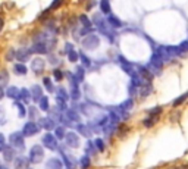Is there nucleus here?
I'll return each mask as SVG.
<instances>
[{"label": "nucleus", "instance_id": "5", "mask_svg": "<svg viewBox=\"0 0 188 169\" xmlns=\"http://www.w3.org/2000/svg\"><path fill=\"white\" fill-rule=\"evenodd\" d=\"M43 144H44V147H47L48 150H58V138H56V137H54L53 134H46L43 137Z\"/></svg>", "mask_w": 188, "mask_h": 169}, {"label": "nucleus", "instance_id": "26", "mask_svg": "<svg viewBox=\"0 0 188 169\" xmlns=\"http://www.w3.org/2000/svg\"><path fill=\"white\" fill-rule=\"evenodd\" d=\"M96 144H94V141H91V140H88L87 141V146H85V155H94L96 153Z\"/></svg>", "mask_w": 188, "mask_h": 169}, {"label": "nucleus", "instance_id": "28", "mask_svg": "<svg viewBox=\"0 0 188 169\" xmlns=\"http://www.w3.org/2000/svg\"><path fill=\"white\" fill-rule=\"evenodd\" d=\"M100 10L103 13H110V3H109V0H101L100 2Z\"/></svg>", "mask_w": 188, "mask_h": 169}, {"label": "nucleus", "instance_id": "44", "mask_svg": "<svg viewBox=\"0 0 188 169\" xmlns=\"http://www.w3.org/2000/svg\"><path fill=\"white\" fill-rule=\"evenodd\" d=\"M187 97H188V93H185V94H182L181 97H178V99L174 101V106H179V105H182L184 101L187 100Z\"/></svg>", "mask_w": 188, "mask_h": 169}, {"label": "nucleus", "instance_id": "37", "mask_svg": "<svg viewBox=\"0 0 188 169\" xmlns=\"http://www.w3.org/2000/svg\"><path fill=\"white\" fill-rule=\"evenodd\" d=\"M160 112H162V107H160V106L155 107V109H150V110H149V116H150V118H157V116L160 115Z\"/></svg>", "mask_w": 188, "mask_h": 169}, {"label": "nucleus", "instance_id": "50", "mask_svg": "<svg viewBox=\"0 0 188 169\" xmlns=\"http://www.w3.org/2000/svg\"><path fill=\"white\" fill-rule=\"evenodd\" d=\"M96 5V0H88V3H87V6H85V9L87 10H91L93 9V6Z\"/></svg>", "mask_w": 188, "mask_h": 169}, {"label": "nucleus", "instance_id": "10", "mask_svg": "<svg viewBox=\"0 0 188 169\" xmlns=\"http://www.w3.org/2000/svg\"><path fill=\"white\" fill-rule=\"evenodd\" d=\"M63 168V162L59 157H52L46 162V169H62Z\"/></svg>", "mask_w": 188, "mask_h": 169}, {"label": "nucleus", "instance_id": "11", "mask_svg": "<svg viewBox=\"0 0 188 169\" xmlns=\"http://www.w3.org/2000/svg\"><path fill=\"white\" fill-rule=\"evenodd\" d=\"M31 53H33V52L28 50V49H19V50L16 52V59H18L21 63H24L31 58Z\"/></svg>", "mask_w": 188, "mask_h": 169}, {"label": "nucleus", "instance_id": "40", "mask_svg": "<svg viewBox=\"0 0 188 169\" xmlns=\"http://www.w3.org/2000/svg\"><path fill=\"white\" fill-rule=\"evenodd\" d=\"M68 59H69L71 62H77L78 59H79V54H78L75 50H71V52L68 53Z\"/></svg>", "mask_w": 188, "mask_h": 169}, {"label": "nucleus", "instance_id": "54", "mask_svg": "<svg viewBox=\"0 0 188 169\" xmlns=\"http://www.w3.org/2000/svg\"><path fill=\"white\" fill-rule=\"evenodd\" d=\"M5 147H6V146H3V144H0V151H2V153H3V150H5Z\"/></svg>", "mask_w": 188, "mask_h": 169}, {"label": "nucleus", "instance_id": "53", "mask_svg": "<svg viewBox=\"0 0 188 169\" xmlns=\"http://www.w3.org/2000/svg\"><path fill=\"white\" fill-rule=\"evenodd\" d=\"M3 24H5V21H3V18H0V31L3 29Z\"/></svg>", "mask_w": 188, "mask_h": 169}, {"label": "nucleus", "instance_id": "6", "mask_svg": "<svg viewBox=\"0 0 188 169\" xmlns=\"http://www.w3.org/2000/svg\"><path fill=\"white\" fill-rule=\"evenodd\" d=\"M65 141H66L68 147H71V149H77L78 146H79V135H78L77 132H66Z\"/></svg>", "mask_w": 188, "mask_h": 169}, {"label": "nucleus", "instance_id": "39", "mask_svg": "<svg viewBox=\"0 0 188 169\" xmlns=\"http://www.w3.org/2000/svg\"><path fill=\"white\" fill-rule=\"evenodd\" d=\"M56 97H59V99H63V100H68V99H69L66 90H65V88H62V87L58 90V96H56Z\"/></svg>", "mask_w": 188, "mask_h": 169}, {"label": "nucleus", "instance_id": "49", "mask_svg": "<svg viewBox=\"0 0 188 169\" xmlns=\"http://www.w3.org/2000/svg\"><path fill=\"white\" fill-rule=\"evenodd\" d=\"M6 122V116H5V110L0 107V124H5Z\"/></svg>", "mask_w": 188, "mask_h": 169}, {"label": "nucleus", "instance_id": "36", "mask_svg": "<svg viewBox=\"0 0 188 169\" xmlns=\"http://www.w3.org/2000/svg\"><path fill=\"white\" fill-rule=\"evenodd\" d=\"M94 144H96V147H97V150H99V151H104V150H106L104 141L101 140V138H96V140H94Z\"/></svg>", "mask_w": 188, "mask_h": 169}, {"label": "nucleus", "instance_id": "35", "mask_svg": "<svg viewBox=\"0 0 188 169\" xmlns=\"http://www.w3.org/2000/svg\"><path fill=\"white\" fill-rule=\"evenodd\" d=\"M132 106H134V101H132V99H128V100L124 101V103H122V105H121L119 107H121L122 110H125V112H126L128 109H131Z\"/></svg>", "mask_w": 188, "mask_h": 169}, {"label": "nucleus", "instance_id": "47", "mask_svg": "<svg viewBox=\"0 0 188 169\" xmlns=\"http://www.w3.org/2000/svg\"><path fill=\"white\" fill-rule=\"evenodd\" d=\"M178 49L181 50V53H185V52H188V41H184V43H181L178 46Z\"/></svg>", "mask_w": 188, "mask_h": 169}, {"label": "nucleus", "instance_id": "25", "mask_svg": "<svg viewBox=\"0 0 188 169\" xmlns=\"http://www.w3.org/2000/svg\"><path fill=\"white\" fill-rule=\"evenodd\" d=\"M138 72H140L141 78H144L145 81H151V78H153V75H151V72H150L147 68H143L140 66V69H138Z\"/></svg>", "mask_w": 188, "mask_h": 169}, {"label": "nucleus", "instance_id": "32", "mask_svg": "<svg viewBox=\"0 0 188 169\" xmlns=\"http://www.w3.org/2000/svg\"><path fill=\"white\" fill-rule=\"evenodd\" d=\"M79 22L82 24L84 28H93V27H91V21L88 19L85 15H81V16H79Z\"/></svg>", "mask_w": 188, "mask_h": 169}, {"label": "nucleus", "instance_id": "24", "mask_svg": "<svg viewBox=\"0 0 188 169\" xmlns=\"http://www.w3.org/2000/svg\"><path fill=\"white\" fill-rule=\"evenodd\" d=\"M90 165H91V159H90L88 155H84L81 159H79V166H81V169H88Z\"/></svg>", "mask_w": 188, "mask_h": 169}, {"label": "nucleus", "instance_id": "18", "mask_svg": "<svg viewBox=\"0 0 188 169\" xmlns=\"http://www.w3.org/2000/svg\"><path fill=\"white\" fill-rule=\"evenodd\" d=\"M150 63H151V66L160 69L162 65H163V58H162L159 53H155L153 56H151V59H150Z\"/></svg>", "mask_w": 188, "mask_h": 169}, {"label": "nucleus", "instance_id": "42", "mask_svg": "<svg viewBox=\"0 0 188 169\" xmlns=\"http://www.w3.org/2000/svg\"><path fill=\"white\" fill-rule=\"evenodd\" d=\"M28 112H29V118H31V119H35V118H38V109H37L35 106H31Z\"/></svg>", "mask_w": 188, "mask_h": 169}, {"label": "nucleus", "instance_id": "52", "mask_svg": "<svg viewBox=\"0 0 188 169\" xmlns=\"http://www.w3.org/2000/svg\"><path fill=\"white\" fill-rule=\"evenodd\" d=\"M5 96H6V91L3 90V88H0V100H2V99H3Z\"/></svg>", "mask_w": 188, "mask_h": 169}, {"label": "nucleus", "instance_id": "30", "mask_svg": "<svg viewBox=\"0 0 188 169\" xmlns=\"http://www.w3.org/2000/svg\"><path fill=\"white\" fill-rule=\"evenodd\" d=\"M38 107L41 109V110H44V112H47L48 109H50V105H48V99H47V97H43V99L38 101Z\"/></svg>", "mask_w": 188, "mask_h": 169}, {"label": "nucleus", "instance_id": "20", "mask_svg": "<svg viewBox=\"0 0 188 169\" xmlns=\"http://www.w3.org/2000/svg\"><path fill=\"white\" fill-rule=\"evenodd\" d=\"M33 97H31V90H27V88H22L19 93V99L18 100L19 101H24V103H29V100H31Z\"/></svg>", "mask_w": 188, "mask_h": 169}, {"label": "nucleus", "instance_id": "4", "mask_svg": "<svg viewBox=\"0 0 188 169\" xmlns=\"http://www.w3.org/2000/svg\"><path fill=\"white\" fill-rule=\"evenodd\" d=\"M40 130H41V126H40L38 124L29 121V122H27V124L24 125V128H22V134H24L25 137H31V135L38 134Z\"/></svg>", "mask_w": 188, "mask_h": 169}, {"label": "nucleus", "instance_id": "38", "mask_svg": "<svg viewBox=\"0 0 188 169\" xmlns=\"http://www.w3.org/2000/svg\"><path fill=\"white\" fill-rule=\"evenodd\" d=\"M141 90H143V91L140 93L141 94V97H145V96H149L150 93H151V85H147V84H145V85H143V87H141Z\"/></svg>", "mask_w": 188, "mask_h": 169}, {"label": "nucleus", "instance_id": "33", "mask_svg": "<svg viewBox=\"0 0 188 169\" xmlns=\"http://www.w3.org/2000/svg\"><path fill=\"white\" fill-rule=\"evenodd\" d=\"M79 60H81V63H82V66L84 68H90L91 66V60L85 56L84 53H79Z\"/></svg>", "mask_w": 188, "mask_h": 169}, {"label": "nucleus", "instance_id": "1", "mask_svg": "<svg viewBox=\"0 0 188 169\" xmlns=\"http://www.w3.org/2000/svg\"><path fill=\"white\" fill-rule=\"evenodd\" d=\"M24 137L25 135L22 134V131H16V132H13V134H10V137H9L10 146L16 150H24L25 149Z\"/></svg>", "mask_w": 188, "mask_h": 169}, {"label": "nucleus", "instance_id": "14", "mask_svg": "<svg viewBox=\"0 0 188 169\" xmlns=\"http://www.w3.org/2000/svg\"><path fill=\"white\" fill-rule=\"evenodd\" d=\"M77 131H78V134H81L82 137H87V138H90L91 137V128L88 125H84V124H78L77 125Z\"/></svg>", "mask_w": 188, "mask_h": 169}, {"label": "nucleus", "instance_id": "31", "mask_svg": "<svg viewBox=\"0 0 188 169\" xmlns=\"http://www.w3.org/2000/svg\"><path fill=\"white\" fill-rule=\"evenodd\" d=\"M43 84H44V87H46V90H47L48 93H52V91H54L53 82H52V79H50V78H48V77L43 78Z\"/></svg>", "mask_w": 188, "mask_h": 169}, {"label": "nucleus", "instance_id": "12", "mask_svg": "<svg viewBox=\"0 0 188 169\" xmlns=\"http://www.w3.org/2000/svg\"><path fill=\"white\" fill-rule=\"evenodd\" d=\"M31 97H33V100L34 101H40L41 99H43V90H41V87L40 85H34L33 88H31Z\"/></svg>", "mask_w": 188, "mask_h": 169}, {"label": "nucleus", "instance_id": "16", "mask_svg": "<svg viewBox=\"0 0 188 169\" xmlns=\"http://www.w3.org/2000/svg\"><path fill=\"white\" fill-rule=\"evenodd\" d=\"M3 159H5L6 162L15 160V151H13V149H12V146H6L5 147V150H3Z\"/></svg>", "mask_w": 188, "mask_h": 169}, {"label": "nucleus", "instance_id": "22", "mask_svg": "<svg viewBox=\"0 0 188 169\" xmlns=\"http://www.w3.org/2000/svg\"><path fill=\"white\" fill-rule=\"evenodd\" d=\"M107 24L112 25L113 28H119V27H122V22L119 21L118 16H115V15H109V16H107Z\"/></svg>", "mask_w": 188, "mask_h": 169}, {"label": "nucleus", "instance_id": "51", "mask_svg": "<svg viewBox=\"0 0 188 169\" xmlns=\"http://www.w3.org/2000/svg\"><path fill=\"white\" fill-rule=\"evenodd\" d=\"M0 144L6 146V140H5V135H3V134H0Z\"/></svg>", "mask_w": 188, "mask_h": 169}, {"label": "nucleus", "instance_id": "43", "mask_svg": "<svg viewBox=\"0 0 188 169\" xmlns=\"http://www.w3.org/2000/svg\"><path fill=\"white\" fill-rule=\"evenodd\" d=\"M56 101H58V107H59V109H62V110H68L66 100H63V99H59V97H56Z\"/></svg>", "mask_w": 188, "mask_h": 169}, {"label": "nucleus", "instance_id": "29", "mask_svg": "<svg viewBox=\"0 0 188 169\" xmlns=\"http://www.w3.org/2000/svg\"><path fill=\"white\" fill-rule=\"evenodd\" d=\"M54 137L59 138V140H62L66 137V132H65V128L63 126H56V130H54Z\"/></svg>", "mask_w": 188, "mask_h": 169}, {"label": "nucleus", "instance_id": "15", "mask_svg": "<svg viewBox=\"0 0 188 169\" xmlns=\"http://www.w3.org/2000/svg\"><path fill=\"white\" fill-rule=\"evenodd\" d=\"M119 62H121V68L125 71L126 74H130V75H132L134 74V69H132V65H131L128 60H126L124 56H119Z\"/></svg>", "mask_w": 188, "mask_h": 169}, {"label": "nucleus", "instance_id": "46", "mask_svg": "<svg viewBox=\"0 0 188 169\" xmlns=\"http://www.w3.org/2000/svg\"><path fill=\"white\" fill-rule=\"evenodd\" d=\"M63 3V0H53L52 2V5H50V10H54V9H58L59 6Z\"/></svg>", "mask_w": 188, "mask_h": 169}, {"label": "nucleus", "instance_id": "8", "mask_svg": "<svg viewBox=\"0 0 188 169\" xmlns=\"http://www.w3.org/2000/svg\"><path fill=\"white\" fill-rule=\"evenodd\" d=\"M44 68H46V62H44L43 59H40V58L33 59V62H31V69H33L35 74H41L44 71Z\"/></svg>", "mask_w": 188, "mask_h": 169}, {"label": "nucleus", "instance_id": "21", "mask_svg": "<svg viewBox=\"0 0 188 169\" xmlns=\"http://www.w3.org/2000/svg\"><path fill=\"white\" fill-rule=\"evenodd\" d=\"M28 160L27 157H16L15 159V168L16 169H27V166H28Z\"/></svg>", "mask_w": 188, "mask_h": 169}, {"label": "nucleus", "instance_id": "48", "mask_svg": "<svg viewBox=\"0 0 188 169\" xmlns=\"http://www.w3.org/2000/svg\"><path fill=\"white\" fill-rule=\"evenodd\" d=\"M13 58H16V52H15L13 49H10V50H8V56H6V60H12Z\"/></svg>", "mask_w": 188, "mask_h": 169}, {"label": "nucleus", "instance_id": "3", "mask_svg": "<svg viewBox=\"0 0 188 169\" xmlns=\"http://www.w3.org/2000/svg\"><path fill=\"white\" fill-rule=\"evenodd\" d=\"M99 46H100V38L97 35H94V34H90V35L82 38V47L87 49V50H94Z\"/></svg>", "mask_w": 188, "mask_h": 169}, {"label": "nucleus", "instance_id": "9", "mask_svg": "<svg viewBox=\"0 0 188 169\" xmlns=\"http://www.w3.org/2000/svg\"><path fill=\"white\" fill-rule=\"evenodd\" d=\"M31 52L33 53H37V54H44L48 52V47L46 43H40V41H35L31 47Z\"/></svg>", "mask_w": 188, "mask_h": 169}, {"label": "nucleus", "instance_id": "55", "mask_svg": "<svg viewBox=\"0 0 188 169\" xmlns=\"http://www.w3.org/2000/svg\"><path fill=\"white\" fill-rule=\"evenodd\" d=\"M5 169H6V168H5Z\"/></svg>", "mask_w": 188, "mask_h": 169}, {"label": "nucleus", "instance_id": "27", "mask_svg": "<svg viewBox=\"0 0 188 169\" xmlns=\"http://www.w3.org/2000/svg\"><path fill=\"white\" fill-rule=\"evenodd\" d=\"M15 106H16V109H18V115H19V118H24V116H27V109H25L24 103L22 101H16L15 103Z\"/></svg>", "mask_w": 188, "mask_h": 169}, {"label": "nucleus", "instance_id": "45", "mask_svg": "<svg viewBox=\"0 0 188 169\" xmlns=\"http://www.w3.org/2000/svg\"><path fill=\"white\" fill-rule=\"evenodd\" d=\"M53 77H54L56 81H60V79L63 78V72L60 71V69H54V71H53Z\"/></svg>", "mask_w": 188, "mask_h": 169}, {"label": "nucleus", "instance_id": "23", "mask_svg": "<svg viewBox=\"0 0 188 169\" xmlns=\"http://www.w3.org/2000/svg\"><path fill=\"white\" fill-rule=\"evenodd\" d=\"M13 72L16 75H25V74L28 72V68L25 66L24 63H16L13 66Z\"/></svg>", "mask_w": 188, "mask_h": 169}, {"label": "nucleus", "instance_id": "41", "mask_svg": "<svg viewBox=\"0 0 188 169\" xmlns=\"http://www.w3.org/2000/svg\"><path fill=\"white\" fill-rule=\"evenodd\" d=\"M156 121H157V118H147V119H144V121H143V125L147 126V128H150V126L155 125Z\"/></svg>", "mask_w": 188, "mask_h": 169}, {"label": "nucleus", "instance_id": "7", "mask_svg": "<svg viewBox=\"0 0 188 169\" xmlns=\"http://www.w3.org/2000/svg\"><path fill=\"white\" fill-rule=\"evenodd\" d=\"M38 125L46 131H52V130H56V122L52 119V118H40L38 121Z\"/></svg>", "mask_w": 188, "mask_h": 169}, {"label": "nucleus", "instance_id": "2", "mask_svg": "<svg viewBox=\"0 0 188 169\" xmlns=\"http://www.w3.org/2000/svg\"><path fill=\"white\" fill-rule=\"evenodd\" d=\"M44 159V150L41 146H33L29 150V162L33 163H40Z\"/></svg>", "mask_w": 188, "mask_h": 169}, {"label": "nucleus", "instance_id": "13", "mask_svg": "<svg viewBox=\"0 0 188 169\" xmlns=\"http://www.w3.org/2000/svg\"><path fill=\"white\" fill-rule=\"evenodd\" d=\"M60 153H62V157H63V165H65L68 169H74V168H75V160H74L72 156L66 155L63 150H60Z\"/></svg>", "mask_w": 188, "mask_h": 169}, {"label": "nucleus", "instance_id": "19", "mask_svg": "<svg viewBox=\"0 0 188 169\" xmlns=\"http://www.w3.org/2000/svg\"><path fill=\"white\" fill-rule=\"evenodd\" d=\"M66 113H65V116H66L68 121L71 122H79V113L78 112H75L74 109H68V110H65Z\"/></svg>", "mask_w": 188, "mask_h": 169}, {"label": "nucleus", "instance_id": "17", "mask_svg": "<svg viewBox=\"0 0 188 169\" xmlns=\"http://www.w3.org/2000/svg\"><path fill=\"white\" fill-rule=\"evenodd\" d=\"M19 93H21L19 88L13 87V85L6 88V96L9 97V99H13V100H18V99H19Z\"/></svg>", "mask_w": 188, "mask_h": 169}, {"label": "nucleus", "instance_id": "34", "mask_svg": "<svg viewBox=\"0 0 188 169\" xmlns=\"http://www.w3.org/2000/svg\"><path fill=\"white\" fill-rule=\"evenodd\" d=\"M75 77H77V79L79 82L84 79V77H85V71H84V68H82V66L77 68V71H75Z\"/></svg>", "mask_w": 188, "mask_h": 169}]
</instances>
